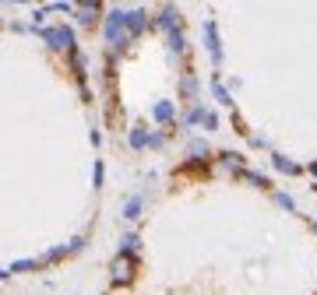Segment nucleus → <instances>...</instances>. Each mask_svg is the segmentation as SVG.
<instances>
[{
	"label": "nucleus",
	"instance_id": "f257e3e1",
	"mask_svg": "<svg viewBox=\"0 0 317 295\" xmlns=\"http://www.w3.org/2000/svg\"><path fill=\"white\" fill-rule=\"evenodd\" d=\"M124 28H127V14H124V11H113L109 21H106V39H109L113 46H124V42H127Z\"/></svg>",
	"mask_w": 317,
	"mask_h": 295
},
{
	"label": "nucleus",
	"instance_id": "f03ea898",
	"mask_svg": "<svg viewBox=\"0 0 317 295\" xmlns=\"http://www.w3.org/2000/svg\"><path fill=\"white\" fill-rule=\"evenodd\" d=\"M43 39H46L53 50H74V32H71L67 25H60V28H46Z\"/></svg>",
	"mask_w": 317,
	"mask_h": 295
},
{
	"label": "nucleus",
	"instance_id": "7ed1b4c3",
	"mask_svg": "<svg viewBox=\"0 0 317 295\" xmlns=\"http://www.w3.org/2000/svg\"><path fill=\"white\" fill-rule=\"evenodd\" d=\"M134 271H138V260H134V257H124V253H120V257L113 260V281H116V285H127V281L134 278Z\"/></svg>",
	"mask_w": 317,
	"mask_h": 295
},
{
	"label": "nucleus",
	"instance_id": "20e7f679",
	"mask_svg": "<svg viewBox=\"0 0 317 295\" xmlns=\"http://www.w3.org/2000/svg\"><path fill=\"white\" fill-rule=\"evenodd\" d=\"M205 42H208L212 60L219 64V60H222V46H219V28H215V21H205Z\"/></svg>",
	"mask_w": 317,
	"mask_h": 295
},
{
	"label": "nucleus",
	"instance_id": "39448f33",
	"mask_svg": "<svg viewBox=\"0 0 317 295\" xmlns=\"http://www.w3.org/2000/svg\"><path fill=\"white\" fill-rule=\"evenodd\" d=\"M152 113H155L158 123H173V120H176V106H173V102H155Z\"/></svg>",
	"mask_w": 317,
	"mask_h": 295
},
{
	"label": "nucleus",
	"instance_id": "423d86ee",
	"mask_svg": "<svg viewBox=\"0 0 317 295\" xmlns=\"http://www.w3.org/2000/svg\"><path fill=\"white\" fill-rule=\"evenodd\" d=\"M124 218H127V221L141 218V197H131V201H127V208H124Z\"/></svg>",
	"mask_w": 317,
	"mask_h": 295
},
{
	"label": "nucleus",
	"instance_id": "0eeeda50",
	"mask_svg": "<svg viewBox=\"0 0 317 295\" xmlns=\"http://www.w3.org/2000/svg\"><path fill=\"white\" fill-rule=\"evenodd\" d=\"M134 250H138V235L131 232V235L120 239V253H124V257H134Z\"/></svg>",
	"mask_w": 317,
	"mask_h": 295
},
{
	"label": "nucleus",
	"instance_id": "6e6552de",
	"mask_svg": "<svg viewBox=\"0 0 317 295\" xmlns=\"http://www.w3.org/2000/svg\"><path fill=\"white\" fill-rule=\"evenodd\" d=\"M127 28H131V32H141V28H145V11L127 14Z\"/></svg>",
	"mask_w": 317,
	"mask_h": 295
},
{
	"label": "nucleus",
	"instance_id": "1a4fd4ad",
	"mask_svg": "<svg viewBox=\"0 0 317 295\" xmlns=\"http://www.w3.org/2000/svg\"><path fill=\"white\" fill-rule=\"evenodd\" d=\"M275 169H279V172H300V165H296V162H289L286 155H275Z\"/></svg>",
	"mask_w": 317,
	"mask_h": 295
},
{
	"label": "nucleus",
	"instance_id": "9d476101",
	"mask_svg": "<svg viewBox=\"0 0 317 295\" xmlns=\"http://www.w3.org/2000/svg\"><path fill=\"white\" fill-rule=\"evenodd\" d=\"M35 267H39V260H18V264H11L7 274H25V271H35Z\"/></svg>",
	"mask_w": 317,
	"mask_h": 295
},
{
	"label": "nucleus",
	"instance_id": "9b49d317",
	"mask_svg": "<svg viewBox=\"0 0 317 295\" xmlns=\"http://www.w3.org/2000/svg\"><path fill=\"white\" fill-rule=\"evenodd\" d=\"M148 144V134H145V127H134L131 130V148H145Z\"/></svg>",
	"mask_w": 317,
	"mask_h": 295
},
{
	"label": "nucleus",
	"instance_id": "f8f14e48",
	"mask_svg": "<svg viewBox=\"0 0 317 295\" xmlns=\"http://www.w3.org/2000/svg\"><path fill=\"white\" fill-rule=\"evenodd\" d=\"M240 176H243L247 183H254V186H261V190H268V186H271V183H268V176H257V172H240Z\"/></svg>",
	"mask_w": 317,
	"mask_h": 295
},
{
	"label": "nucleus",
	"instance_id": "ddd939ff",
	"mask_svg": "<svg viewBox=\"0 0 317 295\" xmlns=\"http://www.w3.org/2000/svg\"><path fill=\"white\" fill-rule=\"evenodd\" d=\"M212 88H215V99H219V102H226V106H229V95H226V88H222V84H219V77H215V81H212Z\"/></svg>",
	"mask_w": 317,
	"mask_h": 295
},
{
	"label": "nucleus",
	"instance_id": "4468645a",
	"mask_svg": "<svg viewBox=\"0 0 317 295\" xmlns=\"http://www.w3.org/2000/svg\"><path fill=\"white\" fill-rule=\"evenodd\" d=\"M275 201H279L286 211H296V204H293V197H289V193H275Z\"/></svg>",
	"mask_w": 317,
	"mask_h": 295
},
{
	"label": "nucleus",
	"instance_id": "2eb2a0df",
	"mask_svg": "<svg viewBox=\"0 0 317 295\" xmlns=\"http://www.w3.org/2000/svg\"><path fill=\"white\" fill-rule=\"evenodd\" d=\"M190 155H208V144H205V141H194V144H190Z\"/></svg>",
	"mask_w": 317,
	"mask_h": 295
},
{
	"label": "nucleus",
	"instance_id": "dca6fc26",
	"mask_svg": "<svg viewBox=\"0 0 317 295\" xmlns=\"http://www.w3.org/2000/svg\"><path fill=\"white\" fill-rule=\"evenodd\" d=\"M92 14H95V11L85 7V11H78V21H81V25H92Z\"/></svg>",
	"mask_w": 317,
	"mask_h": 295
},
{
	"label": "nucleus",
	"instance_id": "f3484780",
	"mask_svg": "<svg viewBox=\"0 0 317 295\" xmlns=\"http://www.w3.org/2000/svg\"><path fill=\"white\" fill-rule=\"evenodd\" d=\"M102 186V162H95V190Z\"/></svg>",
	"mask_w": 317,
	"mask_h": 295
},
{
	"label": "nucleus",
	"instance_id": "a211bd4d",
	"mask_svg": "<svg viewBox=\"0 0 317 295\" xmlns=\"http://www.w3.org/2000/svg\"><path fill=\"white\" fill-rule=\"evenodd\" d=\"M307 169H310V172H314V176H317V162H310V165H307Z\"/></svg>",
	"mask_w": 317,
	"mask_h": 295
},
{
	"label": "nucleus",
	"instance_id": "6ab92c4d",
	"mask_svg": "<svg viewBox=\"0 0 317 295\" xmlns=\"http://www.w3.org/2000/svg\"><path fill=\"white\" fill-rule=\"evenodd\" d=\"M314 228H317V221H314Z\"/></svg>",
	"mask_w": 317,
	"mask_h": 295
}]
</instances>
